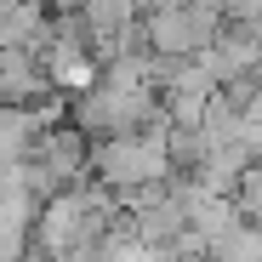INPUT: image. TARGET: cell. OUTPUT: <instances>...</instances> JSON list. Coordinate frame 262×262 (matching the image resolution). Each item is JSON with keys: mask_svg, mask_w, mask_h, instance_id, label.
Segmentation results:
<instances>
[{"mask_svg": "<svg viewBox=\"0 0 262 262\" xmlns=\"http://www.w3.org/2000/svg\"><path fill=\"white\" fill-rule=\"evenodd\" d=\"M57 85L46 74V57L29 46H0V103L6 108H34L40 97H52Z\"/></svg>", "mask_w": 262, "mask_h": 262, "instance_id": "7a4b0ae2", "label": "cell"}, {"mask_svg": "<svg viewBox=\"0 0 262 262\" xmlns=\"http://www.w3.org/2000/svg\"><path fill=\"white\" fill-rule=\"evenodd\" d=\"M92 177L114 194L171 183L177 177V165H171V125L154 120L143 131H114V137L92 143Z\"/></svg>", "mask_w": 262, "mask_h": 262, "instance_id": "6da1fadb", "label": "cell"}]
</instances>
